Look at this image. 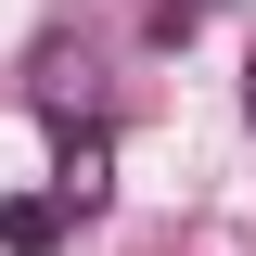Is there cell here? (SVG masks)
Here are the masks:
<instances>
[{
  "instance_id": "1",
  "label": "cell",
  "mask_w": 256,
  "mask_h": 256,
  "mask_svg": "<svg viewBox=\"0 0 256 256\" xmlns=\"http://www.w3.org/2000/svg\"><path fill=\"white\" fill-rule=\"evenodd\" d=\"M64 244V192H13L0 205V256H52Z\"/></svg>"
},
{
  "instance_id": "2",
  "label": "cell",
  "mask_w": 256,
  "mask_h": 256,
  "mask_svg": "<svg viewBox=\"0 0 256 256\" xmlns=\"http://www.w3.org/2000/svg\"><path fill=\"white\" fill-rule=\"evenodd\" d=\"M52 192H64V218H90L102 192H116V180H102V128H90V141H77V154H64V180H52Z\"/></svg>"
},
{
  "instance_id": "3",
  "label": "cell",
  "mask_w": 256,
  "mask_h": 256,
  "mask_svg": "<svg viewBox=\"0 0 256 256\" xmlns=\"http://www.w3.org/2000/svg\"><path fill=\"white\" fill-rule=\"evenodd\" d=\"M38 102H52V116H90V64L77 52H38Z\"/></svg>"
}]
</instances>
